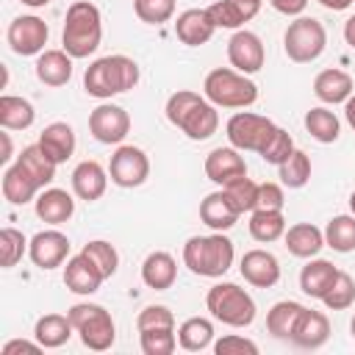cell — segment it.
<instances>
[{
	"label": "cell",
	"mask_w": 355,
	"mask_h": 355,
	"mask_svg": "<svg viewBox=\"0 0 355 355\" xmlns=\"http://www.w3.org/2000/svg\"><path fill=\"white\" fill-rule=\"evenodd\" d=\"M164 111H166V119L178 130H183L191 141H205L219 128L216 105L205 94H197L191 89H178L175 94H169Z\"/></svg>",
	"instance_id": "cell-1"
},
{
	"label": "cell",
	"mask_w": 355,
	"mask_h": 355,
	"mask_svg": "<svg viewBox=\"0 0 355 355\" xmlns=\"http://www.w3.org/2000/svg\"><path fill=\"white\" fill-rule=\"evenodd\" d=\"M139 83V64L128 55H103L92 61L83 72V89L86 94L97 100H111L114 94H122Z\"/></svg>",
	"instance_id": "cell-2"
},
{
	"label": "cell",
	"mask_w": 355,
	"mask_h": 355,
	"mask_svg": "<svg viewBox=\"0 0 355 355\" xmlns=\"http://www.w3.org/2000/svg\"><path fill=\"white\" fill-rule=\"evenodd\" d=\"M103 39V17L100 8L89 0H75L67 8L61 44L72 58H89Z\"/></svg>",
	"instance_id": "cell-3"
},
{
	"label": "cell",
	"mask_w": 355,
	"mask_h": 355,
	"mask_svg": "<svg viewBox=\"0 0 355 355\" xmlns=\"http://www.w3.org/2000/svg\"><path fill=\"white\" fill-rule=\"evenodd\" d=\"M233 241L214 230L211 236H191L183 244V263L200 277H222L233 266Z\"/></svg>",
	"instance_id": "cell-4"
},
{
	"label": "cell",
	"mask_w": 355,
	"mask_h": 355,
	"mask_svg": "<svg viewBox=\"0 0 355 355\" xmlns=\"http://www.w3.org/2000/svg\"><path fill=\"white\" fill-rule=\"evenodd\" d=\"M202 94L216 108H250L258 100V86L239 69L216 67L205 75Z\"/></svg>",
	"instance_id": "cell-5"
},
{
	"label": "cell",
	"mask_w": 355,
	"mask_h": 355,
	"mask_svg": "<svg viewBox=\"0 0 355 355\" xmlns=\"http://www.w3.org/2000/svg\"><path fill=\"white\" fill-rule=\"evenodd\" d=\"M211 316L227 327H250L255 319V300L236 283H216L205 294Z\"/></svg>",
	"instance_id": "cell-6"
},
{
	"label": "cell",
	"mask_w": 355,
	"mask_h": 355,
	"mask_svg": "<svg viewBox=\"0 0 355 355\" xmlns=\"http://www.w3.org/2000/svg\"><path fill=\"white\" fill-rule=\"evenodd\" d=\"M75 333L80 336L83 347L94 349V352H105L114 347L116 341V324L111 319V313L103 308V305H94V302H78L67 311Z\"/></svg>",
	"instance_id": "cell-7"
},
{
	"label": "cell",
	"mask_w": 355,
	"mask_h": 355,
	"mask_svg": "<svg viewBox=\"0 0 355 355\" xmlns=\"http://www.w3.org/2000/svg\"><path fill=\"white\" fill-rule=\"evenodd\" d=\"M327 47V31L316 17H297L283 33V50L294 64L316 61Z\"/></svg>",
	"instance_id": "cell-8"
},
{
	"label": "cell",
	"mask_w": 355,
	"mask_h": 355,
	"mask_svg": "<svg viewBox=\"0 0 355 355\" xmlns=\"http://www.w3.org/2000/svg\"><path fill=\"white\" fill-rule=\"evenodd\" d=\"M275 122L269 116H261V114H252V111H239L227 119L225 125V133H227V141L236 147V150H250V153H258L266 147L269 136L275 133Z\"/></svg>",
	"instance_id": "cell-9"
},
{
	"label": "cell",
	"mask_w": 355,
	"mask_h": 355,
	"mask_svg": "<svg viewBox=\"0 0 355 355\" xmlns=\"http://www.w3.org/2000/svg\"><path fill=\"white\" fill-rule=\"evenodd\" d=\"M108 175H111V183H116L119 189H136L150 178V158L141 147L119 144L116 153L111 155Z\"/></svg>",
	"instance_id": "cell-10"
},
{
	"label": "cell",
	"mask_w": 355,
	"mask_h": 355,
	"mask_svg": "<svg viewBox=\"0 0 355 355\" xmlns=\"http://www.w3.org/2000/svg\"><path fill=\"white\" fill-rule=\"evenodd\" d=\"M89 133L100 144H122L130 133V114L122 105L103 103L89 114Z\"/></svg>",
	"instance_id": "cell-11"
},
{
	"label": "cell",
	"mask_w": 355,
	"mask_h": 355,
	"mask_svg": "<svg viewBox=\"0 0 355 355\" xmlns=\"http://www.w3.org/2000/svg\"><path fill=\"white\" fill-rule=\"evenodd\" d=\"M47 36H50L47 22L39 19V17H33V14H25V17L11 19L8 33H6L8 47L17 55H39V53H44Z\"/></svg>",
	"instance_id": "cell-12"
},
{
	"label": "cell",
	"mask_w": 355,
	"mask_h": 355,
	"mask_svg": "<svg viewBox=\"0 0 355 355\" xmlns=\"http://www.w3.org/2000/svg\"><path fill=\"white\" fill-rule=\"evenodd\" d=\"M227 61L233 69H239L244 75H255L266 61V50H263L261 36L239 28L227 42Z\"/></svg>",
	"instance_id": "cell-13"
},
{
	"label": "cell",
	"mask_w": 355,
	"mask_h": 355,
	"mask_svg": "<svg viewBox=\"0 0 355 355\" xmlns=\"http://www.w3.org/2000/svg\"><path fill=\"white\" fill-rule=\"evenodd\" d=\"M28 255H31L33 266H39V269H55V266H61L69 258V239L61 230H55V227L39 230L31 239V244H28Z\"/></svg>",
	"instance_id": "cell-14"
},
{
	"label": "cell",
	"mask_w": 355,
	"mask_h": 355,
	"mask_svg": "<svg viewBox=\"0 0 355 355\" xmlns=\"http://www.w3.org/2000/svg\"><path fill=\"white\" fill-rule=\"evenodd\" d=\"M247 175V164H244V155L241 150H236L233 144L230 147H216L205 155V178L216 186H227L230 180L236 178H244Z\"/></svg>",
	"instance_id": "cell-15"
},
{
	"label": "cell",
	"mask_w": 355,
	"mask_h": 355,
	"mask_svg": "<svg viewBox=\"0 0 355 355\" xmlns=\"http://www.w3.org/2000/svg\"><path fill=\"white\" fill-rule=\"evenodd\" d=\"M241 277L255 288H272L280 280V261L269 250H250L239 263Z\"/></svg>",
	"instance_id": "cell-16"
},
{
	"label": "cell",
	"mask_w": 355,
	"mask_h": 355,
	"mask_svg": "<svg viewBox=\"0 0 355 355\" xmlns=\"http://www.w3.org/2000/svg\"><path fill=\"white\" fill-rule=\"evenodd\" d=\"M214 31H216V25H214L208 8H186L175 19V36L189 47H200V44L211 42Z\"/></svg>",
	"instance_id": "cell-17"
},
{
	"label": "cell",
	"mask_w": 355,
	"mask_h": 355,
	"mask_svg": "<svg viewBox=\"0 0 355 355\" xmlns=\"http://www.w3.org/2000/svg\"><path fill=\"white\" fill-rule=\"evenodd\" d=\"M330 338V319L322 311H311L305 308L294 324V333L288 341H294L300 349H319L324 347Z\"/></svg>",
	"instance_id": "cell-18"
},
{
	"label": "cell",
	"mask_w": 355,
	"mask_h": 355,
	"mask_svg": "<svg viewBox=\"0 0 355 355\" xmlns=\"http://www.w3.org/2000/svg\"><path fill=\"white\" fill-rule=\"evenodd\" d=\"M103 280H105V277L100 275V269H97L83 252L67 258V266H64V286H67L72 294L89 297V294H94V291L103 286Z\"/></svg>",
	"instance_id": "cell-19"
},
{
	"label": "cell",
	"mask_w": 355,
	"mask_h": 355,
	"mask_svg": "<svg viewBox=\"0 0 355 355\" xmlns=\"http://www.w3.org/2000/svg\"><path fill=\"white\" fill-rule=\"evenodd\" d=\"M261 11V0H216L208 6V14L216 28L239 31L244 22H250Z\"/></svg>",
	"instance_id": "cell-20"
},
{
	"label": "cell",
	"mask_w": 355,
	"mask_h": 355,
	"mask_svg": "<svg viewBox=\"0 0 355 355\" xmlns=\"http://www.w3.org/2000/svg\"><path fill=\"white\" fill-rule=\"evenodd\" d=\"M105 186H108V172L103 169V164L80 161L72 169V191L78 194V200L94 202V200H100L105 194Z\"/></svg>",
	"instance_id": "cell-21"
},
{
	"label": "cell",
	"mask_w": 355,
	"mask_h": 355,
	"mask_svg": "<svg viewBox=\"0 0 355 355\" xmlns=\"http://www.w3.org/2000/svg\"><path fill=\"white\" fill-rule=\"evenodd\" d=\"M33 202H36V216L47 225H64L75 214V200L64 189H42Z\"/></svg>",
	"instance_id": "cell-22"
},
{
	"label": "cell",
	"mask_w": 355,
	"mask_h": 355,
	"mask_svg": "<svg viewBox=\"0 0 355 355\" xmlns=\"http://www.w3.org/2000/svg\"><path fill=\"white\" fill-rule=\"evenodd\" d=\"M239 211L233 208V202L227 200V194L219 189V191H211L202 202H200V219H202V225H208L211 230H219V233H225V230H230L236 222H239Z\"/></svg>",
	"instance_id": "cell-23"
},
{
	"label": "cell",
	"mask_w": 355,
	"mask_h": 355,
	"mask_svg": "<svg viewBox=\"0 0 355 355\" xmlns=\"http://www.w3.org/2000/svg\"><path fill=\"white\" fill-rule=\"evenodd\" d=\"M283 241L294 258H316L324 247V230H319L311 222H297L283 233Z\"/></svg>",
	"instance_id": "cell-24"
},
{
	"label": "cell",
	"mask_w": 355,
	"mask_h": 355,
	"mask_svg": "<svg viewBox=\"0 0 355 355\" xmlns=\"http://www.w3.org/2000/svg\"><path fill=\"white\" fill-rule=\"evenodd\" d=\"M141 280H144L147 288H155V291L172 288L175 280H178V263H175V258L169 252H164V250L150 252L144 258V263H141Z\"/></svg>",
	"instance_id": "cell-25"
},
{
	"label": "cell",
	"mask_w": 355,
	"mask_h": 355,
	"mask_svg": "<svg viewBox=\"0 0 355 355\" xmlns=\"http://www.w3.org/2000/svg\"><path fill=\"white\" fill-rule=\"evenodd\" d=\"M352 78L344 72V69H322L316 78H313V94L324 103V105H338V103H347L349 94H352Z\"/></svg>",
	"instance_id": "cell-26"
},
{
	"label": "cell",
	"mask_w": 355,
	"mask_h": 355,
	"mask_svg": "<svg viewBox=\"0 0 355 355\" xmlns=\"http://www.w3.org/2000/svg\"><path fill=\"white\" fill-rule=\"evenodd\" d=\"M336 275H338V269L330 261H324V258H308V263L300 272V288L311 300H322L327 294V288L333 286Z\"/></svg>",
	"instance_id": "cell-27"
},
{
	"label": "cell",
	"mask_w": 355,
	"mask_h": 355,
	"mask_svg": "<svg viewBox=\"0 0 355 355\" xmlns=\"http://www.w3.org/2000/svg\"><path fill=\"white\" fill-rule=\"evenodd\" d=\"M17 166L39 186V189H44V186H50L53 183V178H55V161L39 147V141L36 144H28L19 155H17Z\"/></svg>",
	"instance_id": "cell-28"
},
{
	"label": "cell",
	"mask_w": 355,
	"mask_h": 355,
	"mask_svg": "<svg viewBox=\"0 0 355 355\" xmlns=\"http://www.w3.org/2000/svg\"><path fill=\"white\" fill-rule=\"evenodd\" d=\"M36 78L44 86H64L72 78V55L67 50H44L36 58Z\"/></svg>",
	"instance_id": "cell-29"
},
{
	"label": "cell",
	"mask_w": 355,
	"mask_h": 355,
	"mask_svg": "<svg viewBox=\"0 0 355 355\" xmlns=\"http://www.w3.org/2000/svg\"><path fill=\"white\" fill-rule=\"evenodd\" d=\"M39 147L55 164H64L75 153V130H72V125H67V122H50L42 130V136H39Z\"/></svg>",
	"instance_id": "cell-30"
},
{
	"label": "cell",
	"mask_w": 355,
	"mask_h": 355,
	"mask_svg": "<svg viewBox=\"0 0 355 355\" xmlns=\"http://www.w3.org/2000/svg\"><path fill=\"white\" fill-rule=\"evenodd\" d=\"M72 333H75V327H72L69 316H64V313H44V316L36 319V327H33V338L44 349L64 347L72 338Z\"/></svg>",
	"instance_id": "cell-31"
},
{
	"label": "cell",
	"mask_w": 355,
	"mask_h": 355,
	"mask_svg": "<svg viewBox=\"0 0 355 355\" xmlns=\"http://www.w3.org/2000/svg\"><path fill=\"white\" fill-rule=\"evenodd\" d=\"M214 341V324L205 316H191L178 327V344L186 352H202Z\"/></svg>",
	"instance_id": "cell-32"
},
{
	"label": "cell",
	"mask_w": 355,
	"mask_h": 355,
	"mask_svg": "<svg viewBox=\"0 0 355 355\" xmlns=\"http://www.w3.org/2000/svg\"><path fill=\"white\" fill-rule=\"evenodd\" d=\"M33 119H36V111L25 97H14V94L0 97V125L6 130H25L33 125Z\"/></svg>",
	"instance_id": "cell-33"
},
{
	"label": "cell",
	"mask_w": 355,
	"mask_h": 355,
	"mask_svg": "<svg viewBox=\"0 0 355 355\" xmlns=\"http://www.w3.org/2000/svg\"><path fill=\"white\" fill-rule=\"evenodd\" d=\"M39 191H42V189H39L17 164L3 172V197H6L11 205H25V202L36 200Z\"/></svg>",
	"instance_id": "cell-34"
},
{
	"label": "cell",
	"mask_w": 355,
	"mask_h": 355,
	"mask_svg": "<svg viewBox=\"0 0 355 355\" xmlns=\"http://www.w3.org/2000/svg\"><path fill=\"white\" fill-rule=\"evenodd\" d=\"M305 311V305L294 302V300H283V302H275L266 313V330L275 336V338H291L294 333V324L300 319V313Z\"/></svg>",
	"instance_id": "cell-35"
},
{
	"label": "cell",
	"mask_w": 355,
	"mask_h": 355,
	"mask_svg": "<svg viewBox=\"0 0 355 355\" xmlns=\"http://www.w3.org/2000/svg\"><path fill=\"white\" fill-rule=\"evenodd\" d=\"M286 233V216L283 211H263V208H255L250 214V236L261 244H269V241H277L280 236Z\"/></svg>",
	"instance_id": "cell-36"
},
{
	"label": "cell",
	"mask_w": 355,
	"mask_h": 355,
	"mask_svg": "<svg viewBox=\"0 0 355 355\" xmlns=\"http://www.w3.org/2000/svg\"><path fill=\"white\" fill-rule=\"evenodd\" d=\"M305 130H308L316 141L333 144V141L338 139V133H341V122H338V116H336L330 108L316 105V108H311V111L305 114Z\"/></svg>",
	"instance_id": "cell-37"
},
{
	"label": "cell",
	"mask_w": 355,
	"mask_h": 355,
	"mask_svg": "<svg viewBox=\"0 0 355 355\" xmlns=\"http://www.w3.org/2000/svg\"><path fill=\"white\" fill-rule=\"evenodd\" d=\"M324 244L336 252H352L355 250V214H338L324 227Z\"/></svg>",
	"instance_id": "cell-38"
},
{
	"label": "cell",
	"mask_w": 355,
	"mask_h": 355,
	"mask_svg": "<svg viewBox=\"0 0 355 355\" xmlns=\"http://www.w3.org/2000/svg\"><path fill=\"white\" fill-rule=\"evenodd\" d=\"M277 178L283 186L288 189H302L311 180V158L302 150H294L280 166H277Z\"/></svg>",
	"instance_id": "cell-39"
},
{
	"label": "cell",
	"mask_w": 355,
	"mask_h": 355,
	"mask_svg": "<svg viewBox=\"0 0 355 355\" xmlns=\"http://www.w3.org/2000/svg\"><path fill=\"white\" fill-rule=\"evenodd\" d=\"M97 269H100V275L108 280V277H114L116 275V266H119V252H116V247L111 244V241H103V239H94V241H89V244H83V250H80Z\"/></svg>",
	"instance_id": "cell-40"
},
{
	"label": "cell",
	"mask_w": 355,
	"mask_h": 355,
	"mask_svg": "<svg viewBox=\"0 0 355 355\" xmlns=\"http://www.w3.org/2000/svg\"><path fill=\"white\" fill-rule=\"evenodd\" d=\"M222 191L227 194V200L233 202V208H236L239 214H252L255 205H258V183L250 180L247 175L230 180L227 186H222Z\"/></svg>",
	"instance_id": "cell-41"
},
{
	"label": "cell",
	"mask_w": 355,
	"mask_h": 355,
	"mask_svg": "<svg viewBox=\"0 0 355 355\" xmlns=\"http://www.w3.org/2000/svg\"><path fill=\"white\" fill-rule=\"evenodd\" d=\"M139 341L144 355H172L178 347V333L175 327H150L139 330Z\"/></svg>",
	"instance_id": "cell-42"
},
{
	"label": "cell",
	"mask_w": 355,
	"mask_h": 355,
	"mask_svg": "<svg viewBox=\"0 0 355 355\" xmlns=\"http://www.w3.org/2000/svg\"><path fill=\"white\" fill-rule=\"evenodd\" d=\"M28 239L22 236V230L17 227H3L0 230V263L3 269H11L22 261V255L28 252Z\"/></svg>",
	"instance_id": "cell-43"
},
{
	"label": "cell",
	"mask_w": 355,
	"mask_h": 355,
	"mask_svg": "<svg viewBox=\"0 0 355 355\" xmlns=\"http://www.w3.org/2000/svg\"><path fill=\"white\" fill-rule=\"evenodd\" d=\"M322 302H324V308H330V311H347V308L355 302V280H352L347 272L338 269V275H336L333 286L327 288V294L322 297Z\"/></svg>",
	"instance_id": "cell-44"
},
{
	"label": "cell",
	"mask_w": 355,
	"mask_h": 355,
	"mask_svg": "<svg viewBox=\"0 0 355 355\" xmlns=\"http://www.w3.org/2000/svg\"><path fill=\"white\" fill-rule=\"evenodd\" d=\"M133 11L147 25H161L175 17V0H133Z\"/></svg>",
	"instance_id": "cell-45"
},
{
	"label": "cell",
	"mask_w": 355,
	"mask_h": 355,
	"mask_svg": "<svg viewBox=\"0 0 355 355\" xmlns=\"http://www.w3.org/2000/svg\"><path fill=\"white\" fill-rule=\"evenodd\" d=\"M294 153V141H291V136L283 130V128H275V133L269 136V141H266V147L261 150V158L266 161V164H275V166H280L288 155Z\"/></svg>",
	"instance_id": "cell-46"
},
{
	"label": "cell",
	"mask_w": 355,
	"mask_h": 355,
	"mask_svg": "<svg viewBox=\"0 0 355 355\" xmlns=\"http://www.w3.org/2000/svg\"><path fill=\"white\" fill-rule=\"evenodd\" d=\"M136 327L139 330H150V327H175V316L166 305H147L139 311L136 316Z\"/></svg>",
	"instance_id": "cell-47"
},
{
	"label": "cell",
	"mask_w": 355,
	"mask_h": 355,
	"mask_svg": "<svg viewBox=\"0 0 355 355\" xmlns=\"http://www.w3.org/2000/svg\"><path fill=\"white\" fill-rule=\"evenodd\" d=\"M214 352H216V355H244V352L255 355V352H258V344L250 341V338H244V336L230 333V336H222V338L214 344Z\"/></svg>",
	"instance_id": "cell-48"
},
{
	"label": "cell",
	"mask_w": 355,
	"mask_h": 355,
	"mask_svg": "<svg viewBox=\"0 0 355 355\" xmlns=\"http://www.w3.org/2000/svg\"><path fill=\"white\" fill-rule=\"evenodd\" d=\"M283 205H286V197H283V189L277 183H258V205L255 208L283 211Z\"/></svg>",
	"instance_id": "cell-49"
},
{
	"label": "cell",
	"mask_w": 355,
	"mask_h": 355,
	"mask_svg": "<svg viewBox=\"0 0 355 355\" xmlns=\"http://www.w3.org/2000/svg\"><path fill=\"white\" fill-rule=\"evenodd\" d=\"M44 347L39 341H22V338H14V341H6L0 355H17V352H28V355H39Z\"/></svg>",
	"instance_id": "cell-50"
},
{
	"label": "cell",
	"mask_w": 355,
	"mask_h": 355,
	"mask_svg": "<svg viewBox=\"0 0 355 355\" xmlns=\"http://www.w3.org/2000/svg\"><path fill=\"white\" fill-rule=\"evenodd\" d=\"M269 6L277 11V14H286V17H300L308 6V0H269Z\"/></svg>",
	"instance_id": "cell-51"
},
{
	"label": "cell",
	"mask_w": 355,
	"mask_h": 355,
	"mask_svg": "<svg viewBox=\"0 0 355 355\" xmlns=\"http://www.w3.org/2000/svg\"><path fill=\"white\" fill-rule=\"evenodd\" d=\"M319 6H324V8H330V11H344V8H349L355 0H316Z\"/></svg>",
	"instance_id": "cell-52"
},
{
	"label": "cell",
	"mask_w": 355,
	"mask_h": 355,
	"mask_svg": "<svg viewBox=\"0 0 355 355\" xmlns=\"http://www.w3.org/2000/svg\"><path fill=\"white\" fill-rule=\"evenodd\" d=\"M344 116H347L349 128L355 130V92H352V94H349V100L344 103Z\"/></svg>",
	"instance_id": "cell-53"
},
{
	"label": "cell",
	"mask_w": 355,
	"mask_h": 355,
	"mask_svg": "<svg viewBox=\"0 0 355 355\" xmlns=\"http://www.w3.org/2000/svg\"><path fill=\"white\" fill-rule=\"evenodd\" d=\"M344 39H347V44H349V47H355V14L344 22Z\"/></svg>",
	"instance_id": "cell-54"
},
{
	"label": "cell",
	"mask_w": 355,
	"mask_h": 355,
	"mask_svg": "<svg viewBox=\"0 0 355 355\" xmlns=\"http://www.w3.org/2000/svg\"><path fill=\"white\" fill-rule=\"evenodd\" d=\"M3 155H0V161H8L11 158V139H8V133H3Z\"/></svg>",
	"instance_id": "cell-55"
},
{
	"label": "cell",
	"mask_w": 355,
	"mask_h": 355,
	"mask_svg": "<svg viewBox=\"0 0 355 355\" xmlns=\"http://www.w3.org/2000/svg\"><path fill=\"white\" fill-rule=\"evenodd\" d=\"M22 6H31V8H42V6H47L50 0H19Z\"/></svg>",
	"instance_id": "cell-56"
},
{
	"label": "cell",
	"mask_w": 355,
	"mask_h": 355,
	"mask_svg": "<svg viewBox=\"0 0 355 355\" xmlns=\"http://www.w3.org/2000/svg\"><path fill=\"white\" fill-rule=\"evenodd\" d=\"M349 211H352V214H355V191H352V194H349Z\"/></svg>",
	"instance_id": "cell-57"
},
{
	"label": "cell",
	"mask_w": 355,
	"mask_h": 355,
	"mask_svg": "<svg viewBox=\"0 0 355 355\" xmlns=\"http://www.w3.org/2000/svg\"><path fill=\"white\" fill-rule=\"evenodd\" d=\"M349 330H352V338H355V316H352V322H349Z\"/></svg>",
	"instance_id": "cell-58"
}]
</instances>
